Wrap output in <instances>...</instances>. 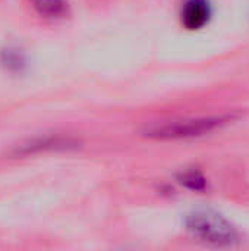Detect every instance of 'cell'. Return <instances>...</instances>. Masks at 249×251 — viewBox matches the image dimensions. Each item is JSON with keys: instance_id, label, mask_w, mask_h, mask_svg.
Listing matches in <instances>:
<instances>
[{"instance_id": "obj_1", "label": "cell", "mask_w": 249, "mask_h": 251, "mask_svg": "<svg viewBox=\"0 0 249 251\" xmlns=\"http://www.w3.org/2000/svg\"><path fill=\"white\" fill-rule=\"evenodd\" d=\"M186 229L198 240L217 247H232L239 241V232L235 225L223 215L200 209L191 212L185 219Z\"/></svg>"}, {"instance_id": "obj_2", "label": "cell", "mask_w": 249, "mask_h": 251, "mask_svg": "<svg viewBox=\"0 0 249 251\" xmlns=\"http://www.w3.org/2000/svg\"><path fill=\"white\" fill-rule=\"evenodd\" d=\"M232 116H208V118H197V119H185V121H173L161 125H154L147 128L142 134L147 138L153 140H185L201 137L210 134L223 125L229 124Z\"/></svg>"}, {"instance_id": "obj_3", "label": "cell", "mask_w": 249, "mask_h": 251, "mask_svg": "<svg viewBox=\"0 0 249 251\" xmlns=\"http://www.w3.org/2000/svg\"><path fill=\"white\" fill-rule=\"evenodd\" d=\"M211 13L208 0H185L181 9V24L189 31H198L210 22Z\"/></svg>"}, {"instance_id": "obj_4", "label": "cell", "mask_w": 249, "mask_h": 251, "mask_svg": "<svg viewBox=\"0 0 249 251\" xmlns=\"http://www.w3.org/2000/svg\"><path fill=\"white\" fill-rule=\"evenodd\" d=\"M69 147H76V143L69 140V138H62V137H47L43 140H35L31 141L26 146H22L21 153L29 154L34 151H41V150H54V149H69Z\"/></svg>"}, {"instance_id": "obj_5", "label": "cell", "mask_w": 249, "mask_h": 251, "mask_svg": "<svg viewBox=\"0 0 249 251\" xmlns=\"http://www.w3.org/2000/svg\"><path fill=\"white\" fill-rule=\"evenodd\" d=\"M38 15L50 19L63 18L69 13V6L65 0H31Z\"/></svg>"}, {"instance_id": "obj_6", "label": "cell", "mask_w": 249, "mask_h": 251, "mask_svg": "<svg viewBox=\"0 0 249 251\" xmlns=\"http://www.w3.org/2000/svg\"><path fill=\"white\" fill-rule=\"evenodd\" d=\"M178 179H179L181 185H183L185 188L192 190V191L203 193L207 188V179L198 171H186V172L181 174Z\"/></svg>"}, {"instance_id": "obj_7", "label": "cell", "mask_w": 249, "mask_h": 251, "mask_svg": "<svg viewBox=\"0 0 249 251\" xmlns=\"http://www.w3.org/2000/svg\"><path fill=\"white\" fill-rule=\"evenodd\" d=\"M1 62L10 69H19L23 65V57L18 50H6L1 54Z\"/></svg>"}]
</instances>
